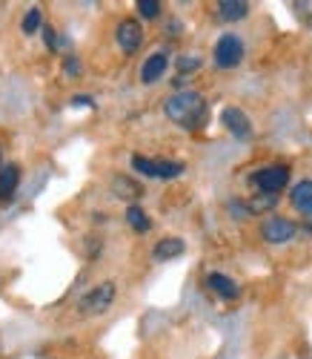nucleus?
<instances>
[{"mask_svg":"<svg viewBox=\"0 0 312 359\" xmlns=\"http://www.w3.org/2000/svg\"><path fill=\"white\" fill-rule=\"evenodd\" d=\"M164 112L172 124L183 130H204L209 121V104L195 89H178L175 95L164 101Z\"/></svg>","mask_w":312,"mask_h":359,"instance_id":"obj_1","label":"nucleus"},{"mask_svg":"<svg viewBox=\"0 0 312 359\" xmlns=\"http://www.w3.org/2000/svg\"><path fill=\"white\" fill-rule=\"evenodd\" d=\"M290 167L287 164H267L249 175V184L255 187L258 196H278L281 190H287L290 184Z\"/></svg>","mask_w":312,"mask_h":359,"instance_id":"obj_2","label":"nucleus"},{"mask_svg":"<svg viewBox=\"0 0 312 359\" xmlns=\"http://www.w3.org/2000/svg\"><path fill=\"white\" fill-rule=\"evenodd\" d=\"M243 55H246L243 41H241L235 32H227V35H221V38L215 41L212 61H215L218 69H235V67H241Z\"/></svg>","mask_w":312,"mask_h":359,"instance_id":"obj_3","label":"nucleus"},{"mask_svg":"<svg viewBox=\"0 0 312 359\" xmlns=\"http://www.w3.org/2000/svg\"><path fill=\"white\" fill-rule=\"evenodd\" d=\"M115 296H118V285H115L112 279L95 285L89 293H83V299H80V313H86V316H101V313H106V311L115 305Z\"/></svg>","mask_w":312,"mask_h":359,"instance_id":"obj_4","label":"nucleus"},{"mask_svg":"<svg viewBox=\"0 0 312 359\" xmlns=\"http://www.w3.org/2000/svg\"><path fill=\"white\" fill-rule=\"evenodd\" d=\"M295 236H298V224L292 219H284V216H269L261 224V238L267 245H287Z\"/></svg>","mask_w":312,"mask_h":359,"instance_id":"obj_5","label":"nucleus"},{"mask_svg":"<svg viewBox=\"0 0 312 359\" xmlns=\"http://www.w3.org/2000/svg\"><path fill=\"white\" fill-rule=\"evenodd\" d=\"M115 41L120 46L123 55H135L143 43V29L135 18H123L118 26H115Z\"/></svg>","mask_w":312,"mask_h":359,"instance_id":"obj_6","label":"nucleus"},{"mask_svg":"<svg viewBox=\"0 0 312 359\" xmlns=\"http://www.w3.org/2000/svg\"><path fill=\"white\" fill-rule=\"evenodd\" d=\"M221 124L224 130L232 135V138H249L253 135V121H249V115L241 109V107H224L221 112Z\"/></svg>","mask_w":312,"mask_h":359,"instance_id":"obj_7","label":"nucleus"},{"mask_svg":"<svg viewBox=\"0 0 312 359\" xmlns=\"http://www.w3.org/2000/svg\"><path fill=\"white\" fill-rule=\"evenodd\" d=\"M166 69H169V52H166V49H158V52H152L146 61H143V67H141V81H143L146 86H152V83H158V81L166 75Z\"/></svg>","mask_w":312,"mask_h":359,"instance_id":"obj_8","label":"nucleus"},{"mask_svg":"<svg viewBox=\"0 0 312 359\" xmlns=\"http://www.w3.org/2000/svg\"><path fill=\"white\" fill-rule=\"evenodd\" d=\"M206 287H209L215 296H221L224 302H235V299L241 296V285H238L232 276H227V273H218V271L206 273Z\"/></svg>","mask_w":312,"mask_h":359,"instance_id":"obj_9","label":"nucleus"},{"mask_svg":"<svg viewBox=\"0 0 312 359\" xmlns=\"http://www.w3.org/2000/svg\"><path fill=\"white\" fill-rule=\"evenodd\" d=\"M183 250H186V242L180 236H164L161 242L152 248V259L155 262H172V259L183 256Z\"/></svg>","mask_w":312,"mask_h":359,"instance_id":"obj_10","label":"nucleus"},{"mask_svg":"<svg viewBox=\"0 0 312 359\" xmlns=\"http://www.w3.org/2000/svg\"><path fill=\"white\" fill-rule=\"evenodd\" d=\"M290 204L306 219H312V178H304L290 190Z\"/></svg>","mask_w":312,"mask_h":359,"instance_id":"obj_11","label":"nucleus"},{"mask_svg":"<svg viewBox=\"0 0 312 359\" xmlns=\"http://www.w3.org/2000/svg\"><path fill=\"white\" fill-rule=\"evenodd\" d=\"M112 196L120 198V201L135 204V201L143 196V187L135 182V178H129V175H115V178H112Z\"/></svg>","mask_w":312,"mask_h":359,"instance_id":"obj_12","label":"nucleus"},{"mask_svg":"<svg viewBox=\"0 0 312 359\" xmlns=\"http://www.w3.org/2000/svg\"><path fill=\"white\" fill-rule=\"evenodd\" d=\"M17 184H20V167L17 164H3V170H0V204H6L15 198L17 193Z\"/></svg>","mask_w":312,"mask_h":359,"instance_id":"obj_13","label":"nucleus"},{"mask_svg":"<svg viewBox=\"0 0 312 359\" xmlns=\"http://www.w3.org/2000/svg\"><path fill=\"white\" fill-rule=\"evenodd\" d=\"M215 12L227 23H238V20H243L249 15V0H218Z\"/></svg>","mask_w":312,"mask_h":359,"instance_id":"obj_14","label":"nucleus"},{"mask_svg":"<svg viewBox=\"0 0 312 359\" xmlns=\"http://www.w3.org/2000/svg\"><path fill=\"white\" fill-rule=\"evenodd\" d=\"M186 172V164L183 161H175V158H152V178H178Z\"/></svg>","mask_w":312,"mask_h":359,"instance_id":"obj_15","label":"nucleus"},{"mask_svg":"<svg viewBox=\"0 0 312 359\" xmlns=\"http://www.w3.org/2000/svg\"><path fill=\"white\" fill-rule=\"evenodd\" d=\"M127 224H129L135 233H149V230H152V219H149V213L143 210L141 204H129V207H127Z\"/></svg>","mask_w":312,"mask_h":359,"instance_id":"obj_16","label":"nucleus"},{"mask_svg":"<svg viewBox=\"0 0 312 359\" xmlns=\"http://www.w3.org/2000/svg\"><path fill=\"white\" fill-rule=\"evenodd\" d=\"M46 23H43V15H41V9L38 6H32L26 15H23V20H20V29H23V35H35V32H41Z\"/></svg>","mask_w":312,"mask_h":359,"instance_id":"obj_17","label":"nucleus"},{"mask_svg":"<svg viewBox=\"0 0 312 359\" xmlns=\"http://www.w3.org/2000/svg\"><path fill=\"white\" fill-rule=\"evenodd\" d=\"M135 9H138V15L143 20H155V18L164 12V4H161V0H138Z\"/></svg>","mask_w":312,"mask_h":359,"instance_id":"obj_18","label":"nucleus"},{"mask_svg":"<svg viewBox=\"0 0 312 359\" xmlns=\"http://www.w3.org/2000/svg\"><path fill=\"white\" fill-rule=\"evenodd\" d=\"M201 64H204L201 55H180V57H178V72L190 78L195 69H201Z\"/></svg>","mask_w":312,"mask_h":359,"instance_id":"obj_19","label":"nucleus"},{"mask_svg":"<svg viewBox=\"0 0 312 359\" xmlns=\"http://www.w3.org/2000/svg\"><path fill=\"white\" fill-rule=\"evenodd\" d=\"M64 75H66V78H78V75H80V61H78L75 55H69L66 61H64Z\"/></svg>","mask_w":312,"mask_h":359,"instance_id":"obj_20","label":"nucleus"},{"mask_svg":"<svg viewBox=\"0 0 312 359\" xmlns=\"http://www.w3.org/2000/svg\"><path fill=\"white\" fill-rule=\"evenodd\" d=\"M43 43H46L49 49H57V35H55V26H52V23L43 26Z\"/></svg>","mask_w":312,"mask_h":359,"instance_id":"obj_21","label":"nucleus"},{"mask_svg":"<svg viewBox=\"0 0 312 359\" xmlns=\"http://www.w3.org/2000/svg\"><path fill=\"white\" fill-rule=\"evenodd\" d=\"M72 107H95V101H92L89 95H75L72 98Z\"/></svg>","mask_w":312,"mask_h":359,"instance_id":"obj_22","label":"nucleus"},{"mask_svg":"<svg viewBox=\"0 0 312 359\" xmlns=\"http://www.w3.org/2000/svg\"><path fill=\"white\" fill-rule=\"evenodd\" d=\"M0 170H3V161H0Z\"/></svg>","mask_w":312,"mask_h":359,"instance_id":"obj_23","label":"nucleus"}]
</instances>
